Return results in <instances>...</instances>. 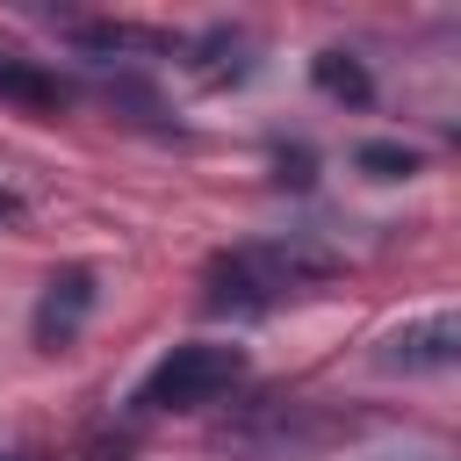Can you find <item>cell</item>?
Segmentation results:
<instances>
[{"label":"cell","mask_w":461,"mask_h":461,"mask_svg":"<svg viewBox=\"0 0 461 461\" xmlns=\"http://www.w3.org/2000/svg\"><path fill=\"white\" fill-rule=\"evenodd\" d=\"M310 79H317L324 101H346V108H367L375 101V79H367V65L353 50H317L310 58Z\"/></svg>","instance_id":"obj_8"},{"label":"cell","mask_w":461,"mask_h":461,"mask_svg":"<svg viewBox=\"0 0 461 461\" xmlns=\"http://www.w3.org/2000/svg\"><path fill=\"white\" fill-rule=\"evenodd\" d=\"M454 360H461V317L454 310H425L375 346V367H389V375H439Z\"/></svg>","instance_id":"obj_4"},{"label":"cell","mask_w":461,"mask_h":461,"mask_svg":"<svg viewBox=\"0 0 461 461\" xmlns=\"http://www.w3.org/2000/svg\"><path fill=\"white\" fill-rule=\"evenodd\" d=\"M0 101H14V108H65L72 86L58 72H43L36 58H0Z\"/></svg>","instance_id":"obj_7"},{"label":"cell","mask_w":461,"mask_h":461,"mask_svg":"<svg viewBox=\"0 0 461 461\" xmlns=\"http://www.w3.org/2000/svg\"><path fill=\"white\" fill-rule=\"evenodd\" d=\"M14 216H22V194H7V187H0V223H14Z\"/></svg>","instance_id":"obj_11"},{"label":"cell","mask_w":461,"mask_h":461,"mask_svg":"<svg viewBox=\"0 0 461 461\" xmlns=\"http://www.w3.org/2000/svg\"><path fill=\"white\" fill-rule=\"evenodd\" d=\"M353 166L375 173V180H403V173H418V151H403V144H360Z\"/></svg>","instance_id":"obj_10"},{"label":"cell","mask_w":461,"mask_h":461,"mask_svg":"<svg viewBox=\"0 0 461 461\" xmlns=\"http://www.w3.org/2000/svg\"><path fill=\"white\" fill-rule=\"evenodd\" d=\"M403 461H447V454H403Z\"/></svg>","instance_id":"obj_12"},{"label":"cell","mask_w":461,"mask_h":461,"mask_svg":"<svg viewBox=\"0 0 461 461\" xmlns=\"http://www.w3.org/2000/svg\"><path fill=\"white\" fill-rule=\"evenodd\" d=\"M79 50H173V36L158 29H130V22H72Z\"/></svg>","instance_id":"obj_9"},{"label":"cell","mask_w":461,"mask_h":461,"mask_svg":"<svg viewBox=\"0 0 461 461\" xmlns=\"http://www.w3.org/2000/svg\"><path fill=\"white\" fill-rule=\"evenodd\" d=\"M252 29H230V22H216V29H202L194 43H187V72L202 79V86H238V79H252Z\"/></svg>","instance_id":"obj_6"},{"label":"cell","mask_w":461,"mask_h":461,"mask_svg":"<svg viewBox=\"0 0 461 461\" xmlns=\"http://www.w3.org/2000/svg\"><path fill=\"white\" fill-rule=\"evenodd\" d=\"M86 310H94V267H58L43 281V295H36V317H29L36 346H50V353L72 346L79 324H86Z\"/></svg>","instance_id":"obj_5"},{"label":"cell","mask_w":461,"mask_h":461,"mask_svg":"<svg viewBox=\"0 0 461 461\" xmlns=\"http://www.w3.org/2000/svg\"><path fill=\"white\" fill-rule=\"evenodd\" d=\"M252 375L245 346H223V339H194V346H173L130 396L137 418H166V411H209L223 396H238Z\"/></svg>","instance_id":"obj_2"},{"label":"cell","mask_w":461,"mask_h":461,"mask_svg":"<svg viewBox=\"0 0 461 461\" xmlns=\"http://www.w3.org/2000/svg\"><path fill=\"white\" fill-rule=\"evenodd\" d=\"M339 432H346V418H331L303 396H267L238 425H223V454H238V461H317Z\"/></svg>","instance_id":"obj_3"},{"label":"cell","mask_w":461,"mask_h":461,"mask_svg":"<svg viewBox=\"0 0 461 461\" xmlns=\"http://www.w3.org/2000/svg\"><path fill=\"white\" fill-rule=\"evenodd\" d=\"M331 274H339V259H331L324 245H310V238L230 245V252H216L209 274H202V310H209V317H267V310H281L288 295H303V288H317V281H331Z\"/></svg>","instance_id":"obj_1"},{"label":"cell","mask_w":461,"mask_h":461,"mask_svg":"<svg viewBox=\"0 0 461 461\" xmlns=\"http://www.w3.org/2000/svg\"><path fill=\"white\" fill-rule=\"evenodd\" d=\"M0 461H7V454H0Z\"/></svg>","instance_id":"obj_13"}]
</instances>
